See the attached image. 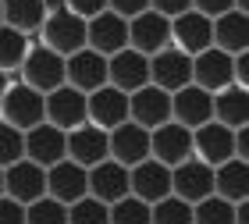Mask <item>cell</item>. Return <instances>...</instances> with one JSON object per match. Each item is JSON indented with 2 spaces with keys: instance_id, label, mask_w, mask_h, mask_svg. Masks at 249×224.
I'll return each instance as SVG.
<instances>
[{
  "instance_id": "obj_2",
  "label": "cell",
  "mask_w": 249,
  "mask_h": 224,
  "mask_svg": "<svg viewBox=\"0 0 249 224\" xmlns=\"http://www.w3.org/2000/svg\"><path fill=\"white\" fill-rule=\"evenodd\" d=\"M39 43L47 50L68 57V53L86 47V21L78 15H71V11H53V15H47L43 25H39Z\"/></svg>"
},
{
  "instance_id": "obj_7",
  "label": "cell",
  "mask_w": 249,
  "mask_h": 224,
  "mask_svg": "<svg viewBox=\"0 0 249 224\" xmlns=\"http://www.w3.org/2000/svg\"><path fill=\"white\" fill-rule=\"evenodd\" d=\"M4 196L15 203L29 207L32 199L47 196V167L32 164V160H15L11 167H4Z\"/></svg>"
},
{
  "instance_id": "obj_19",
  "label": "cell",
  "mask_w": 249,
  "mask_h": 224,
  "mask_svg": "<svg viewBox=\"0 0 249 224\" xmlns=\"http://www.w3.org/2000/svg\"><path fill=\"white\" fill-rule=\"evenodd\" d=\"M128 121L142 125L146 132L171 121V93H164L157 86H142L135 93H128Z\"/></svg>"
},
{
  "instance_id": "obj_39",
  "label": "cell",
  "mask_w": 249,
  "mask_h": 224,
  "mask_svg": "<svg viewBox=\"0 0 249 224\" xmlns=\"http://www.w3.org/2000/svg\"><path fill=\"white\" fill-rule=\"evenodd\" d=\"M0 224H25V207L0 196Z\"/></svg>"
},
{
  "instance_id": "obj_38",
  "label": "cell",
  "mask_w": 249,
  "mask_h": 224,
  "mask_svg": "<svg viewBox=\"0 0 249 224\" xmlns=\"http://www.w3.org/2000/svg\"><path fill=\"white\" fill-rule=\"evenodd\" d=\"M150 7V0H107V11H114L121 18H135Z\"/></svg>"
},
{
  "instance_id": "obj_14",
  "label": "cell",
  "mask_w": 249,
  "mask_h": 224,
  "mask_svg": "<svg viewBox=\"0 0 249 224\" xmlns=\"http://www.w3.org/2000/svg\"><path fill=\"white\" fill-rule=\"evenodd\" d=\"M192 82V57L175 47H164L150 57V86L164 89V93H175Z\"/></svg>"
},
{
  "instance_id": "obj_18",
  "label": "cell",
  "mask_w": 249,
  "mask_h": 224,
  "mask_svg": "<svg viewBox=\"0 0 249 224\" xmlns=\"http://www.w3.org/2000/svg\"><path fill=\"white\" fill-rule=\"evenodd\" d=\"M107 153H110V160L135 167L139 160L150 156V132L142 125H135V121H121L118 128L107 132Z\"/></svg>"
},
{
  "instance_id": "obj_11",
  "label": "cell",
  "mask_w": 249,
  "mask_h": 224,
  "mask_svg": "<svg viewBox=\"0 0 249 224\" xmlns=\"http://www.w3.org/2000/svg\"><path fill=\"white\" fill-rule=\"evenodd\" d=\"M64 82L71 89H78V93H93V89L107 86V57L89 50V47L68 53L64 57Z\"/></svg>"
},
{
  "instance_id": "obj_40",
  "label": "cell",
  "mask_w": 249,
  "mask_h": 224,
  "mask_svg": "<svg viewBox=\"0 0 249 224\" xmlns=\"http://www.w3.org/2000/svg\"><path fill=\"white\" fill-rule=\"evenodd\" d=\"M192 11H199L207 18H217L224 11H235V0H192Z\"/></svg>"
},
{
  "instance_id": "obj_37",
  "label": "cell",
  "mask_w": 249,
  "mask_h": 224,
  "mask_svg": "<svg viewBox=\"0 0 249 224\" xmlns=\"http://www.w3.org/2000/svg\"><path fill=\"white\" fill-rule=\"evenodd\" d=\"M231 86H239V89L249 86V50L231 53Z\"/></svg>"
},
{
  "instance_id": "obj_34",
  "label": "cell",
  "mask_w": 249,
  "mask_h": 224,
  "mask_svg": "<svg viewBox=\"0 0 249 224\" xmlns=\"http://www.w3.org/2000/svg\"><path fill=\"white\" fill-rule=\"evenodd\" d=\"M68 224H110L107 221V203H100L93 196L75 199V203H68Z\"/></svg>"
},
{
  "instance_id": "obj_1",
  "label": "cell",
  "mask_w": 249,
  "mask_h": 224,
  "mask_svg": "<svg viewBox=\"0 0 249 224\" xmlns=\"http://www.w3.org/2000/svg\"><path fill=\"white\" fill-rule=\"evenodd\" d=\"M18 82H25L29 89H36L43 96L53 93L57 86H64V57L47 50L43 43L29 47L25 61H21V68H18Z\"/></svg>"
},
{
  "instance_id": "obj_17",
  "label": "cell",
  "mask_w": 249,
  "mask_h": 224,
  "mask_svg": "<svg viewBox=\"0 0 249 224\" xmlns=\"http://www.w3.org/2000/svg\"><path fill=\"white\" fill-rule=\"evenodd\" d=\"M171 121H178V125H185L189 132L207 125V121H213V93H207V89L199 86H182L171 93Z\"/></svg>"
},
{
  "instance_id": "obj_36",
  "label": "cell",
  "mask_w": 249,
  "mask_h": 224,
  "mask_svg": "<svg viewBox=\"0 0 249 224\" xmlns=\"http://www.w3.org/2000/svg\"><path fill=\"white\" fill-rule=\"evenodd\" d=\"M64 11H71V15H78L82 21H89L93 15L107 11V0H64Z\"/></svg>"
},
{
  "instance_id": "obj_42",
  "label": "cell",
  "mask_w": 249,
  "mask_h": 224,
  "mask_svg": "<svg viewBox=\"0 0 249 224\" xmlns=\"http://www.w3.org/2000/svg\"><path fill=\"white\" fill-rule=\"evenodd\" d=\"M235 156H239V160H249V125L235 128Z\"/></svg>"
},
{
  "instance_id": "obj_22",
  "label": "cell",
  "mask_w": 249,
  "mask_h": 224,
  "mask_svg": "<svg viewBox=\"0 0 249 224\" xmlns=\"http://www.w3.org/2000/svg\"><path fill=\"white\" fill-rule=\"evenodd\" d=\"M47 196H53L57 203H75V199L89 196V182H86V167H78L75 160H57L47 167Z\"/></svg>"
},
{
  "instance_id": "obj_47",
  "label": "cell",
  "mask_w": 249,
  "mask_h": 224,
  "mask_svg": "<svg viewBox=\"0 0 249 224\" xmlns=\"http://www.w3.org/2000/svg\"><path fill=\"white\" fill-rule=\"evenodd\" d=\"M0 25H4V0H0Z\"/></svg>"
},
{
  "instance_id": "obj_5",
  "label": "cell",
  "mask_w": 249,
  "mask_h": 224,
  "mask_svg": "<svg viewBox=\"0 0 249 224\" xmlns=\"http://www.w3.org/2000/svg\"><path fill=\"white\" fill-rule=\"evenodd\" d=\"M43 121H50L53 128L71 132L78 125H86V93H78L71 86H57L53 93L43 96Z\"/></svg>"
},
{
  "instance_id": "obj_31",
  "label": "cell",
  "mask_w": 249,
  "mask_h": 224,
  "mask_svg": "<svg viewBox=\"0 0 249 224\" xmlns=\"http://www.w3.org/2000/svg\"><path fill=\"white\" fill-rule=\"evenodd\" d=\"M150 224H192V203L178 196H164L150 203Z\"/></svg>"
},
{
  "instance_id": "obj_28",
  "label": "cell",
  "mask_w": 249,
  "mask_h": 224,
  "mask_svg": "<svg viewBox=\"0 0 249 224\" xmlns=\"http://www.w3.org/2000/svg\"><path fill=\"white\" fill-rule=\"evenodd\" d=\"M43 18H47V4L43 0H4V25L25 32V36L39 32Z\"/></svg>"
},
{
  "instance_id": "obj_32",
  "label": "cell",
  "mask_w": 249,
  "mask_h": 224,
  "mask_svg": "<svg viewBox=\"0 0 249 224\" xmlns=\"http://www.w3.org/2000/svg\"><path fill=\"white\" fill-rule=\"evenodd\" d=\"M107 221L110 224H150V203H142V199H135L128 192L118 203L107 207Z\"/></svg>"
},
{
  "instance_id": "obj_29",
  "label": "cell",
  "mask_w": 249,
  "mask_h": 224,
  "mask_svg": "<svg viewBox=\"0 0 249 224\" xmlns=\"http://www.w3.org/2000/svg\"><path fill=\"white\" fill-rule=\"evenodd\" d=\"M29 47H32V43H29L25 32H18L11 25H0V71H4V75H18Z\"/></svg>"
},
{
  "instance_id": "obj_30",
  "label": "cell",
  "mask_w": 249,
  "mask_h": 224,
  "mask_svg": "<svg viewBox=\"0 0 249 224\" xmlns=\"http://www.w3.org/2000/svg\"><path fill=\"white\" fill-rule=\"evenodd\" d=\"M192 224H235V203L221 196H207L192 203Z\"/></svg>"
},
{
  "instance_id": "obj_25",
  "label": "cell",
  "mask_w": 249,
  "mask_h": 224,
  "mask_svg": "<svg viewBox=\"0 0 249 224\" xmlns=\"http://www.w3.org/2000/svg\"><path fill=\"white\" fill-rule=\"evenodd\" d=\"M213 196L228 199V203H242L249 199V160H224L213 167Z\"/></svg>"
},
{
  "instance_id": "obj_12",
  "label": "cell",
  "mask_w": 249,
  "mask_h": 224,
  "mask_svg": "<svg viewBox=\"0 0 249 224\" xmlns=\"http://www.w3.org/2000/svg\"><path fill=\"white\" fill-rule=\"evenodd\" d=\"M192 156L210 167H217L235 156V128H224L221 121H207V125L192 128Z\"/></svg>"
},
{
  "instance_id": "obj_20",
  "label": "cell",
  "mask_w": 249,
  "mask_h": 224,
  "mask_svg": "<svg viewBox=\"0 0 249 224\" xmlns=\"http://www.w3.org/2000/svg\"><path fill=\"white\" fill-rule=\"evenodd\" d=\"M64 156L68 160H75L78 167H93V164H100V160H107V132L104 128H96V125H78V128H71L68 132V139H64Z\"/></svg>"
},
{
  "instance_id": "obj_44",
  "label": "cell",
  "mask_w": 249,
  "mask_h": 224,
  "mask_svg": "<svg viewBox=\"0 0 249 224\" xmlns=\"http://www.w3.org/2000/svg\"><path fill=\"white\" fill-rule=\"evenodd\" d=\"M11 86V75H4V71H0V96H4V89Z\"/></svg>"
},
{
  "instance_id": "obj_15",
  "label": "cell",
  "mask_w": 249,
  "mask_h": 224,
  "mask_svg": "<svg viewBox=\"0 0 249 224\" xmlns=\"http://www.w3.org/2000/svg\"><path fill=\"white\" fill-rule=\"evenodd\" d=\"M107 82L121 89V93H135V89L150 86V57H142L139 50L124 47L107 57Z\"/></svg>"
},
{
  "instance_id": "obj_16",
  "label": "cell",
  "mask_w": 249,
  "mask_h": 224,
  "mask_svg": "<svg viewBox=\"0 0 249 224\" xmlns=\"http://www.w3.org/2000/svg\"><path fill=\"white\" fill-rule=\"evenodd\" d=\"M128 192L142 203H157V199L171 196V167H164L153 156L139 160L135 167H128Z\"/></svg>"
},
{
  "instance_id": "obj_9",
  "label": "cell",
  "mask_w": 249,
  "mask_h": 224,
  "mask_svg": "<svg viewBox=\"0 0 249 224\" xmlns=\"http://www.w3.org/2000/svg\"><path fill=\"white\" fill-rule=\"evenodd\" d=\"M86 47L110 57L128 47V18L114 15V11H100L86 21Z\"/></svg>"
},
{
  "instance_id": "obj_3",
  "label": "cell",
  "mask_w": 249,
  "mask_h": 224,
  "mask_svg": "<svg viewBox=\"0 0 249 224\" xmlns=\"http://www.w3.org/2000/svg\"><path fill=\"white\" fill-rule=\"evenodd\" d=\"M0 121L15 125L18 132H29L43 121V93L29 89L25 82H11L0 96Z\"/></svg>"
},
{
  "instance_id": "obj_45",
  "label": "cell",
  "mask_w": 249,
  "mask_h": 224,
  "mask_svg": "<svg viewBox=\"0 0 249 224\" xmlns=\"http://www.w3.org/2000/svg\"><path fill=\"white\" fill-rule=\"evenodd\" d=\"M235 11H246L249 15V0H235Z\"/></svg>"
},
{
  "instance_id": "obj_21",
  "label": "cell",
  "mask_w": 249,
  "mask_h": 224,
  "mask_svg": "<svg viewBox=\"0 0 249 224\" xmlns=\"http://www.w3.org/2000/svg\"><path fill=\"white\" fill-rule=\"evenodd\" d=\"M86 182H89V196L110 207L121 196H128V167L107 156V160H100L86 171Z\"/></svg>"
},
{
  "instance_id": "obj_46",
  "label": "cell",
  "mask_w": 249,
  "mask_h": 224,
  "mask_svg": "<svg viewBox=\"0 0 249 224\" xmlns=\"http://www.w3.org/2000/svg\"><path fill=\"white\" fill-rule=\"evenodd\" d=\"M0 196H4V167H0Z\"/></svg>"
},
{
  "instance_id": "obj_35",
  "label": "cell",
  "mask_w": 249,
  "mask_h": 224,
  "mask_svg": "<svg viewBox=\"0 0 249 224\" xmlns=\"http://www.w3.org/2000/svg\"><path fill=\"white\" fill-rule=\"evenodd\" d=\"M21 156H25V132L0 121V167H11Z\"/></svg>"
},
{
  "instance_id": "obj_23",
  "label": "cell",
  "mask_w": 249,
  "mask_h": 224,
  "mask_svg": "<svg viewBox=\"0 0 249 224\" xmlns=\"http://www.w3.org/2000/svg\"><path fill=\"white\" fill-rule=\"evenodd\" d=\"M64 139H68V132L53 128L50 121L32 125L25 132V160L39 164V167H50V164L64 160Z\"/></svg>"
},
{
  "instance_id": "obj_8",
  "label": "cell",
  "mask_w": 249,
  "mask_h": 224,
  "mask_svg": "<svg viewBox=\"0 0 249 224\" xmlns=\"http://www.w3.org/2000/svg\"><path fill=\"white\" fill-rule=\"evenodd\" d=\"M86 121L96 128H118L121 121H128V93H121L114 86H100L93 93H86Z\"/></svg>"
},
{
  "instance_id": "obj_13",
  "label": "cell",
  "mask_w": 249,
  "mask_h": 224,
  "mask_svg": "<svg viewBox=\"0 0 249 224\" xmlns=\"http://www.w3.org/2000/svg\"><path fill=\"white\" fill-rule=\"evenodd\" d=\"M150 156L160 160L164 167H175L192 156V132L178 121H164V125L150 128Z\"/></svg>"
},
{
  "instance_id": "obj_6",
  "label": "cell",
  "mask_w": 249,
  "mask_h": 224,
  "mask_svg": "<svg viewBox=\"0 0 249 224\" xmlns=\"http://www.w3.org/2000/svg\"><path fill=\"white\" fill-rule=\"evenodd\" d=\"M128 47L139 50L142 57H153L157 50L171 47V18L157 15L150 7H146L142 15L128 18Z\"/></svg>"
},
{
  "instance_id": "obj_10",
  "label": "cell",
  "mask_w": 249,
  "mask_h": 224,
  "mask_svg": "<svg viewBox=\"0 0 249 224\" xmlns=\"http://www.w3.org/2000/svg\"><path fill=\"white\" fill-rule=\"evenodd\" d=\"M171 196L185 199V203H199V199L213 196V167L189 156V160L171 167Z\"/></svg>"
},
{
  "instance_id": "obj_43",
  "label": "cell",
  "mask_w": 249,
  "mask_h": 224,
  "mask_svg": "<svg viewBox=\"0 0 249 224\" xmlns=\"http://www.w3.org/2000/svg\"><path fill=\"white\" fill-rule=\"evenodd\" d=\"M235 224H249V199L235 203Z\"/></svg>"
},
{
  "instance_id": "obj_26",
  "label": "cell",
  "mask_w": 249,
  "mask_h": 224,
  "mask_svg": "<svg viewBox=\"0 0 249 224\" xmlns=\"http://www.w3.org/2000/svg\"><path fill=\"white\" fill-rule=\"evenodd\" d=\"M213 47L224 53L249 50V15L246 11H224L213 18Z\"/></svg>"
},
{
  "instance_id": "obj_24",
  "label": "cell",
  "mask_w": 249,
  "mask_h": 224,
  "mask_svg": "<svg viewBox=\"0 0 249 224\" xmlns=\"http://www.w3.org/2000/svg\"><path fill=\"white\" fill-rule=\"evenodd\" d=\"M192 86L207 89V93H221L224 86H231V53L217 47L196 53L192 57Z\"/></svg>"
},
{
  "instance_id": "obj_41",
  "label": "cell",
  "mask_w": 249,
  "mask_h": 224,
  "mask_svg": "<svg viewBox=\"0 0 249 224\" xmlns=\"http://www.w3.org/2000/svg\"><path fill=\"white\" fill-rule=\"evenodd\" d=\"M189 7H192V0H150V11H157L164 18H178Z\"/></svg>"
},
{
  "instance_id": "obj_33",
  "label": "cell",
  "mask_w": 249,
  "mask_h": 224,
  "mask_svg": "<svg viewBox=\"0 0 249 224\" xmlns=\"http://www.w3.org/2000/svg\"><path fill=\"white\" fill-rule=\"evenodd\" d=\"M25 224H68V207L53 196H39L25 207Z\"/></svg>"
},
{
  "instance_id": "obj_4",
  "label": "cell",
  "mask_w": 249,
  "mask_h": 224,
  "mask_svg": "<svg viewBox=\"0 0 249 224\" xmlns=\"http://www.w3.org/2000/svg\"><path fill=\"white\" fill-rule=\"evenodd\" d=\"M171 47L196 57V53L213 47V18L199 15V11H182L178 18H171Z\"/></svg>"
},
{
  "instance_id": "obj_27",
  "label": "cell",
  "mask_w": 249,
  "mask_h": 224,
  "mask_svg": "<svg viewBox=\"0 0 249 224\" xmlns=\"http://www.w3.org/2000/svg\"><path fill=\"white\" fill-rule=\"evenodd\" d=\"M213 121H221L224 128L249 125V93L246 89L224 86L221 93H213Z\"/></svg>"
}]
</instances>
